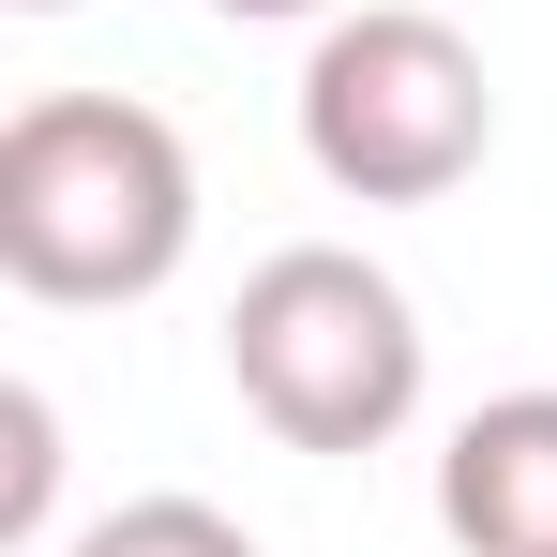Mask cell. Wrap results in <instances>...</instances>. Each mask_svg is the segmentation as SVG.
Instances as JSON below:
<instances>
[{
	"label": "cell",
	"mask_w": 557,
	"mask_h": 557,
	"mask_svg": "<svg viewBox=\"0 0 557 557\" xmlns=\"http://www.w3.org/2000/svg\"><path fill=\"white\" fill-rule=\"evenodd\" d=\"M61 557H257V528L211 512V497H121V512H91Z\"/></svg>",
	"instance_id": "5b68a950"
},
{
	"label": "cell",
	"mask_w": 557,
	"mask_h": 557,
	"mask_svg": "<svg viewBox=\"0 0 557 557\" xmlns=\"http://www.w3.org/2000/svg\"><path fill=\"white\" fill-rule=\"evenodd\" d=\"M196 257V151L136 91H30L0 121V272L30 301H151Z\"/></svg>",
	"instance_id": "6da1fadb"
},
{
	"label": "cell",
	"mask_w": 557,
	"mask_h": 557,
	"mask_svg": "<svg viewBox=\"0 0 557 557\" xmlns=\"http://www.w3.org/2000/svg\"><path fill=\"white\" fill-rule=\"evenodd\" d=\"M46 497H61V407L15 376L0 392V543H46Z\"/></svg>",
	"instance_id": "8992f818"
},
{
	"label": "cell",
	"mask_w": 557,
	"mask_h": 557,
	"mask_svg": "<svg viewBox=\"0 0 557 557\" xmlns=\"http://www.w3.org/2000/svg\"><path fill=\"white\" fill-rule=\"evenodd\" d=\"M437 528L467 557H557V392L467 407L437 453Z\"/></svg>",
	"instance_id": "277c9868"
},
{
	"label": "cell",
	"mask_w": 557,
	"mask_h": 557,
	"mask_svg": "<svg viewBox=\"0 0 557 557\" xmlns=\"http://www.w3.org/2000/svg\"><path fill=\"white\" fill-rule=\"evenodd\" d=\"M211 15H332V0H211Z\"/></svg>",
	"instance_id": "52a82bcc"
},
{
	"label": "cell",
	"mask_w": 557,
	"mask_h": 557,
	"mask_svg": "<svg viewBox=\"0 0 557 557\" xmlns=\"http://www.w3.org/2000/svg\"><path fill=\"white\" fill-rule=\"evenodd\" d=\"M15 15H61V0H15Z\"/></svg>",
	"instance_id": "ba28073f"
},
{
	"label": "cell",
	"mask_w": 557,
	"mask_h": 557,
	"mask_svg": "<svg viewBox=\"0 0 557 557\" xmlns=\"http://www.w3.org/2000/svg\"><path fill=\"white\" fill-rule=\"evenodd\" d=\"M226 376L286 453H392L422 407V317L347 242H286L226 301Z\"/></svg>",
	"instance_id": "7a4b0ae2"
},
{
	"label": "cell",
	"mask_w": 557,
	"mask_h": 557,
	"mask_svg": "<svg viewBox=\"0 0 557 557\" xmlns=\"http://www.w3.org/2000/svg\"><path fill=\"white\" fill-rule=\"evenodd\" d=\"M301 151H317V182L362 196V211H437L497 151V76H482V46L453 15L362 0L301 61Z\"/></svg>",
	"instance_id": "3957f363"
}]
</instances>
